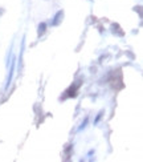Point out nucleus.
<instances>
[{
    "label": "nucleus",
    "mask_w": 143,
    "mask_h": 162,
    "mask_svg": "<svg viewBox=\"0 0 143 162\" xmlns=\"http://www.w3.org/2000/svg\"><path fill=\"white\" fill-rule=\"evenodd\" d=\"M102 116H103V110H102V112H99V113H98V116L95 117V120H94V125H97V124L99 122V120L102 118Z\"/></svg>",
    "instance_id": "nucleus-4"
},
{
    "label": "nucleus",
    "mask_w": 143,
    "mask_h": 162,
    "mask_svg": "<svg viewBox=\"0 0 143 162\" xmlns=\"http://www.w3.org/2000/svg\"><path fill=\"white\" fill-rule=\"evenodd\" d=\"M3 14H4V11H3V10H0V15H3Z\"/></svg>",
    "instance_id": "nucleus-6"
},
{
    "label": "nucleus",
    "mask_w": 143,
    "mask_h": 162,
    "mask_svg": "<svg viewBox=\"0 0 143 162\" xmlns=\"http://www.w3.org/2000/svg\"><path fill=\"white\" fill-rule=\"evenodd\" d=\"M62 17H64V12L58 11L57 14L54 15V20H52L50 21V25H58V24L62 21Z\"/></svg>",
    "instance_id": "nucleus-2"
},
{
    "label": "nucleus",
    "mask_w": 143,
    "mask_h": 162,
    "mask_svg": "<svg viewBox=\"0 0 143 162\" xmlns=\"http://www.w3.org/2000/svg\"><path fill=\"white\" fill-rule=\"evenodd\" d=\"M46 32V23H40L38 24V31H37V33H38V37L40 36H42L44 33H45Z\"/></svg>",
    "instance_id": "nucleus-3"
},
{
    "label": "nucleus",
    "mask_w": 143,
    "mask_h": 162,
    "mask_svg": "<svg viewBox=\"0 0 143 162\" xmlns=\"http://www.w3.org/2000/svg\"><path fill=\"white\" fill-rule=\"evenodd\" d=\"M87 121H89V118H87V117H85V120L82 121V124H81V126L78 128V130H82V129L86 126V125H87Z\"/></svg>",
    "instance_id": "nucleus-5"
},
{
    "label": "nucleus",
    "mask_w": 143,
    "mask_h": 162,
    "mask_svg": "<svg viewBox=\"0 0 143 162\" xmlns=\"http://www.w3.org/2000/svg\"><path fill=\"white\" fill-rule=\"evenodd\" d=\"M15 64H16V60L15 57L11 59V69H9V73H8V77H7V84H6V89L9 88V85L12 83V77H13V71H15Z\"/></svg>",
    "instance_id": "nucleus-1"
}]
</instances>
